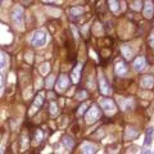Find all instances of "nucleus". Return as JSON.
<instances>
[{
    "label": "nucleus",
    "instance_id": "nucleus-16",
    "mask_svg": "<svg viewBox=\"0 0 154 154\" xmlns=\"http://www.w3.org/2000/svg\"><path fill=\"white\" fill-rule=\"evenodd\" d=\"M108 4H109V8L113 13H118L119 12V3L118 0H108Z\"/></svg>",
    "mask_w": 154,
    "mask_h": 154
},
{
    "label": "nucleus",
    "instance_id": "nucleus-14",
    "mask_svg": "<svg viewBox=\"0 0 154 154\" xmlns=\"http://www.w3.org/2000/svg\"><path fill=\"white\" fill-rule=\"evenodd\" d=\"M153 134H154V128L153 127H149L146 130V134H145V140H144L145 146H150V144L153 141Z\"/></svg>",
    "mask_w": 154,
    "mask_h": 154
},
{
    "label": "nucleus",
    "instance_id": "nucleus-20",
    "mask_svg": "<svg viewBox=\"0 0 154 154\" xmlns=\"http://www.w3.org/2000/svg\"><path fill=\"white\" fill-rule=\"evenodd\" d=\"M58 112V107H57V104L54 103V102H51V104H50V113L51 114H55Z\"/></svg>",
    "mask_w": 154,
    "mask_h": 154
},
{
    "label": "nucleus",
    "instance_id": "nucleus-25",
    "mask_svg": "<svg viewBox=\"0 0 154 154\" xmlns=\"http://www.w3.org/2000/svg\"><path fill=\"white\" fill-rule=\"evenodd\" d=\"M84 96H86V93H85V91H82V93H80V94H79V99H81V100L85 99Z\"/></svg>",
    "mask_w": 154,
    "mask_h": 154
},
{
    "label": "nucleus",
    "instance_id": "nucleus-9",
    "mask_svg": "<svg viewBox=\"0 0 154 154\" xmlns=\"http://www.w3.org/2000/svg\"><path fill=\"white\" fill-rule=\"evenodd\" d=\"M140 84L144 89H152L154 86V79L152 76H144L140 81Z\"/></svg>",
    "mask_w": 154,
    "mask_h": 154
},
{
    "label": "nucleus",
    "instance_id": "nucleus-22",
    "mask_svg": "<svg viewBox=\"0 0 154 154\" xmlns=\"http://www.w3.org/2000/svg\"><path fill=\"white\" fill-rule=\"evenodd\" d=\"M35 139L37 140V143L42 140V132L40 131V130H36V132H35Z\"/></svg>",
    "mask_w": 154,
    "mask_h": 154
},
{
    "label": "nucleus",
    "instance_id": "nucleus-24",
    "mask_svg": "<svg viewBox=\"0 0 154 154\" xmlns=\"http://www.w3.org/2000/svg\"><path fill=\"white\" fill-rule=\"evenodd\" d=\"M44 3H60L62 0H42Z\"/></svg>",
    "mask_w": 154,
    "mask_h": 154
},
{
    "label": "nucleus",
    "instance_id": "nucleus-19",
    "mask_svg": "<svg viewBox=\"0 0 154 154\" xmlns=\"http://www.w3.org/2000/svg\"><path fill=\"white\" fill-rule=\"evenodd\" d=\"M5 63H7V58L2 51H0V69H2L3 67H5Z\"/></svg>",
    "mask_w": 154,
    "mask_h": 154
},
{
    "label": "nucleus",
    "instance_id": "nucleus-15",
    "mask_svg": "<svg viewBox=\"0 0 154 154\" xmlns=\"http://www.w3.org/2000/svg\"><path fill=\"white\" fill-rule=\"evenodd\" d=\"M42 103H44V93H40V94L36 96L35 102H33V105H32L33 110H37L42 105Z\"/></svg>",
    "mask_w": 154,
    "mask_h": 154
},
{
    "label": "nucleus",
    "instance_id": "nucleus-12",
    "mask_svg": "<svg viewBox=\"0 0 154 154\" xmlns=\"http://www.w3.org/2000/svg\"><path fill=\"white\" fill-rule=\"evenodd\" d=\"M81 152L82 153H88V154H93L96 152V146L94 145V144L91 143H85L82 146H81Z\"/></svg>",
    "mask_w": 154,
    "mask_h": 154
},
{
    "label": "nucleus",
    "instance_id": "nucleus-21",
    "mask_svg": "<svg viewBox=\"0 0 154 154\" xmlns=\"http://www.w3.org/2000/svg\"><path fill=\"white\" fill-rule=\"evenodd\" d=\"M86 109H88V104L85 103V104H82V105L80 107V109H79V112H77V114H79V116H82Z\"/></svg>",
    "mask_w": 154,
    "mask_h": 154
},
{
    "label": "nucleus",
    "instance_id": "nucleus-17",
    "mask_svg": "<svg viewBox=\"0 0 154 154\" xmlns=\"http://www.w3.org/2000/svg\"><path fill=\"white\" fill-rule=\"evenodd\" d=\"M63 144L67 146V149H72V148H73V145H75L73 140H72L69 136H64V137H63Z\"/></svg>",
    "mask_w": 154,
    "mask_h": 154
},
{
    "label": "nucleus",
    "instance_id": "nucleus-4",
    "mask_svg": "<svg viewBox=\"0 0 154 154\" xmlns=\"http://www.w3.org/2000/svg\"><path fill=\"white\" fill-rule=\"evenodd\" d=\"M100 105H102V108L104 109V112L107 113V114H113L116 112V104L113 103V100L112 99H103L102 100V103H100Z\"/></svg>",
    "mask_w": 154,
    "mask_h": 154
},
{
    "label": "nucleus",
    "instance_id": "nucleus-11",
    "mask_svg": "<svg viewBox=\"0 0 154 154\" xmlns=\"http://www.w3.org/2000/svg\"><path fill=\"white\" fill-rule=\"evenodd\" d=\"M100 91H102V94H104V95H109L110 93H112L110 86L108 85V82L103 79V77L100 79Z\"/></svg>",
    "mask_w": 154,
    "mask_h": 154
},
{
    "label": "nucleus",
    "instance_id": "nucleus-1",
    "mask_svg": "<svg viewBox=\"0 0 154 154\" xmlns=\"http://www.w3.org/2000/svg\"><path fill=\"white\" fill-rule=\"evenodd\" d=\"M12 21L19 30H22L23 22H25V12L21 7H16L12 11Z\"/></svg>",
    "mask_w": 154,
    "mask_h": 154
},
{
    "label": "nucleus",
    "instance_id": "nucleus-27",
    "mask_svg": "<svg viewBox=\"0 0 154 154\" xmlns=\"http://www.w3.org/2000/svg\"><path fill=\"white\" fill-rule=\"evenodd\" d=\"M23 2H26V3H30V2H31V0H23Z\"/></svg>",
    "mask_w": 154,
    "mask_h": 154
},
{
    "label": "nucleus",
    "instance_id": "nucleus-8",
    "mask_svg": "<svg viewBox=\"0 0 154 154\" xmlns=\"http://www.w3.org/2000/svg\"><path fill=\"white\" fill-rule=\"evenodd\" d=\"M145 66H146V62H145V58L144 57H137L136 59H135L134 62V68L135 71H143L144 68H145Z\"/></svg>",
    "mask_w": 154,
    "mask_h": 154
},
{
    "label": "nucleus",
    "instance_id": "nucleus-13",
    "mask_svg": "<svg viewBox=\"0 0 154 154\" xmlns=\"http://www.w3.org/2000/svg\"><path fill=\"white\" fill-rule=\"evenodd\" d=\"M121 51H122V54H123V57L126 58L127 60H131L132 59V57H134V51H132V49L130 46H127V45H123L122 48H121Z\"/></svg>",
    "mask_w": 154,
    "mask_h": 154
},
{
    "label": "nucleus",
    "instance_id": "nucleus-26",
    "mask_svg": "<svg viewBox=\"0 0 154 154\" xmlns=\"http://www.w3.org/2000/svg\"><path fill=\"white\" fill-rule=\"evenodd\" d=\"M2 85H3V79H2V75H0V88H2Z\"/></svg>",
    "mask_w": 154,
    "mask_h": 154
},
{
    "label": "nucleus",
    "instance_id": "nucleus-6",
    "mask_svg": "<svg viewBox=\"0 0 154 154\" xmlns=\"http://www.w3.org/2000/svg\"><path fill=\"white\" fill-rule=\"evenodd\" d=\"M144 16H145V18H152L154 16V4L152 0H145V4H144Z\"/></svg>",
    "mask_w": 154,
    "mask_h": 154
},
{
    "label": "nucleus",
    "instance_id": "nucleus-10",
    "mask_svg": "<svg viewBox=\"0 0 154 154\" xmlns=\"http://www.w3.org/2000/svg\"><path fill=\"white\" fill-rule=\"evenodd\" d=\"M81 69H82V67H81V64H77L76 68L72 71V82L73 84H77L80 81V77H81Z\"/></svg>",
    "mask_w": 154,
    "mask_h": 154
},
{
    "label": "nucleus",
    "instance_id": "nucleus-7",
    "mask_svg": "<svg viewBox=\"0 0 154 154\" xmlns=\"http://www.w3.org/2000/svg\"><path fill=\"white\" fill-rule=\"evenodd\" d=\"M114 72H116V75H118V76H126V73H127V67H126V64H125V62H122V60L116 62V64H114Z\"/></svg>",
    "mask_w": 154,
    "mask_h": 154
},
{
    "label": "nucleus",
    "instance_id": "nucleus-23",
    "mask_svg": "<svg viewBox=\"0 0 154 154\" xmlns=\"http://www.w3.org/2000/svg\"><path fill=\"white\" fill-rule=\"evenodd\" d=\"M149 45H150L153 49H154V31L152 32V35L149 36Z\"/></svg>",
    "mask_w": 154,
    "mask_h": 154
},
{
    "label": "nucleus",
    "instance_id": "nucleus-3",
    "mask_svg": "<svg viewBox=\"0 0 154 154\" xmlns=\"http://www.w3.org/2000/svg\"><path fill=\"white\" fill-rule=\"evenodd\" d=\"M85 119L88 123H94L95 121H98V119L102 117V112H100V109L98 108V105H91V108H89V110L86 112L85 114Z\"/></svg>",
    "mask_w": 154,
    "mask_h": 154
},
{
    "label": "nucleus",
    "instance_id": "nucleus-2",
    "mask_svg": "<svg viewBox=\"0 0 154 154\" xmlns=\"http://www.w3.org/2000/svg\"><path fill=\"white\" fill-rule=\"evenodd\" d=\"M46 41H48V35H46V32L42 31V30L36 31L32 35V38H31V44L33 46H36V48L44 46L46 44Z\"/></svg>",
    "mask_w": 154,
    "mask_h": 154
},
{
    "label": "nucleus",
    "instance_id": "nucleus-18",
    "mask_svg": "<svg viewBox=\"0 0 154 154\" xmlns=\"http://www.w3.org/2000/svg\"><path fill=\"white\" fill-rule=\"evenodd\" d=\"M82 13H84V8H81V7L71 8V14L72 16H80V14H82Z\"/></svg>",
    "mask_w": 154,
    "mask_h": 154
},
{
    "label": "nucleus",
    "instance_id": "nucleus-5",
    "mask_svg": "<svg viewBox=\"0 0 154 154\" xmlns=\"http://www.w3.org/2000/svg\"><path fill=\"white\" fill-rule=\"evenodd\" d=\"M68 85H69V80H68V77H67L66 75H62L57 81L58 91H64L67 88H68Z\"/></svg>",
    "mask_w": 154,
    "mask_h": 154
}]
</instances>
